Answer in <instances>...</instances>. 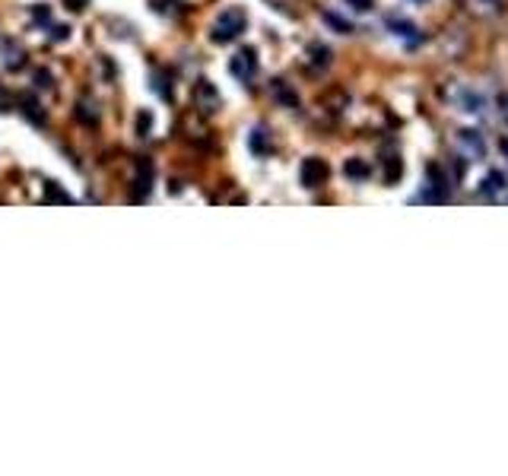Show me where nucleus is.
<instances>
[{"label": "nucleus", "mask_w": 508, "mask_h": 476, "mask_svg": "<svg viewBox=\"0 0 508 476\" xmlns=\"http://www.w3.org/2000/svg\"><path fill=\"white\" fill-rule=\"evenodd\" d=\"M245 23H248L245 10L229 7V10H223V13L217 16V23H213V32H210V38H213V42H219V45H226V42H232V38H239L242 32H245Z\"/></svg>", "instance_id": "1"}, {"label": "nucleus", "mask_w": 508, "mask_h": 476, "mask_svg": "<svg viewBox=\"0 0 508 476\" xmlns=\"http://www.w3.org/2000/svg\"><path fill=\"white\" fill-rule=\"evenodd\" d=\"M328 175H330V169H328L324 159L312 156V159L302 162V185H305V187H321L324 181H328Z\"/></svg>", "instance_id": "2"}, {"label": "nucleus", "mask_w": 508, "mask_h": 476, "mask_svg": "<svg viewBox=\"0 0 508 476\" xmlns=\"http://www.w3.org/2000/svg\"><path fill=\"white\" fill-rule=\"evenodd\" d=\"M232 74L239 76L242 83H248L254 74H257V54H254V48H242L235 58H232Z\"/></svg>", "instance_id": "3"}, {"label": "nucleus", "mask_w": 508, "mask_h": 476, "mask_svg": "<svg viewBox=\"0 0 508 476\" xmlns=\"http://www.w3.org/2000/svg\"><path fill=\"white\" fill-rule=\"evenodd\" d=\"M194 105L201 108L203 114H213L219 108V92L213 90L207 80H197L194 83Z\"/></svg>", "instance_id": "4"}, {"label": "nucleus", "mask_w": 508, "mask_h": 476, "mask_svg": "<svg viewBox=\"0 0 508 476\" xmlns=\"http://www.w3.org/2000/svg\"><path fill=\"white\" fill-rule=\"evenodd\" d=\"M137 191H134V201H143L146 194H150V185H153V162L146 156L137 162Z\"/></svg>", "instance_id": "5"}, {"label": "nucleus", "mask_w": 508, "mask_h": 476, "mask_svg": "<svg viewBox=\"0 0 508 476\" xmlns=\"http://www.w3.org/2000/svg\"><path fill=\"white\" fill-rule=\"evenodd\" d=\"M270 92H273V99H280L286 108H299V96H296V92H292L283 80H273V83H270Z\"/></svg>", "instance_id": "6"}, {"label": "nucleus", "mask_w": 508, "mask_h": 476, "mask_svg": "<svg viewBox=\"0 0 508 476\" xmlns=\"http://www.w3.org/2000/svg\"><path fill=\"white\" fill-rule=\"evenodd\" d=\"M76 118H80L83 124H96V121H99V114H96V105H90V102H80V105H76Z\"/></svg>", "instance_id": "7"}, {"label": "nucleus", "mask_w": 508, "mask_h": 476, "mask_svg": "<svg viewBox=\"0 0 508 476\" xmlns=\"http://www.w3.org/2000/svg\"><path fill=\"white\" fill-rule=\"evenodd\" d=\"M26 58H23V48H13V42H7V67L16 70V67H23Z\"/></svg>", "instance_id": "8"}, {"label": "nucleus", "mask_w": 508, "mask_h": 476, "mask_svg": "<svg viewBox=\"0 0 508 476\" xmlns=\"http://www.w3.org/2000/svg\"><path fill=\"white\" fill-rule=\"evenodd\" d=\"M344 171L350 175V178H366V175H369V165L359 162V159H350V162L344 165Z\"/></svg>", "instance_id": "9"}, {"label": "nucleus", "mask_w": 508, "mask_h": 476, "mask_svg": "<svg viewBox=\"0 0 508 476\" xmlns=\"http://www.w3.org/2000/svg\"><path fill=\"white\" fill-rule=\"evenodd\" d=\"M45 197H48L51 203H70V197H67L64 191H60V187L54 185V181H48V185H45Z\"/></svg>", "instance_id": "10"}, {"label": "nucleus", "mask_w": 508, "mask_h": 476, "mask_svg": "<svg viewBox=\"0 0 508 476\" xmlns=\"http://www.w3.org/2000/svg\"><path fill=\"white\" fill-rule=\"evenodd\" d=\"M312 58H314V64H321V67H328L330 51H328L324 45H312Z\"/></svg>", "instance_id": "11"}, {"label": "nucleus", "mask_w": 508, "mask_h": 476, "mask_svg": "<svg viewBox=\"0 0 508 476\" xmlns=\"http://www.w3.org/2000/svg\"><path fill=\"white\" fill-rule=\"evenodd\" d=\"M150 127H153V114L143 112L140 118H137V130H140V137H150Z\"/></svg>", "instance_id": "12"}, {"label": "nucleus", "mask_w": 508, "mask_h": 476, "mask_svg": "<svg viewBox=\"0 0 508 476\" xmlns=\"http://www.w3.org/2000/svg\"><path fill=\"white\" fill-rule=\"evenodd\" d=\"M397 178H400V159L388 156V181H397Z\"/></svg>", "instance_id": "13"}, {"label": "nucleus", "mask_w": 508, "mask_h": 476, "mask_svg": "<svg viewBox=\"0 0 508 476\" xmlns=\"http://www.w3.org/2000/svg\"><path fill=\"white\" fill-rule=\"evenodd\" d=\"M251 149H254V153H264V149H267V146H264V130H254V134H251Z\"/></svg>", "instance_id": "14"}, {"label": "nucleus", "mask_w": 508, "mask_h": 476, "mask_svg": "<svg viewBox=\"0 0 508 476\" xmlns=\"http://www.w3.org/2000/svg\"><path fill=\"white\" fill-rule=\"evenodd\" d=\"M67 3V10H74V13H83V10L90 7V0H64Z\"/></svg>", "instance_id": "15"}, {"label": "nucleus", "mask_w": 508, "mask_h": 476, "mask_svg": "<svg viewBox=\"0 0 508 476\" xmlns=\"http://www.w3.org/2000/svg\"><path fill=\"white\" fill-rule=\"evenodd\" d=\"M499 187H502V175H496V171H493V175H489V185H486V191H499Z\"/></svg>", "instance_id": "16"}, {"label": "nucleus", "mask_w": 508, "mask_h": 476, "mask_svg": "<svg viewBox=\"0 0 508 476\" xmlns=\"http://www.w3.org/2000/svg\"><path fill=\"white\" fill-rule=\"evenodd\" d=\"M35 80H38V86H45V90H48V86H51V76H48V74H42V70H38V74H35Z\"/></svg>", "instance_id": "17"}, {"label": "nucleus", "mask_w": 508, "mask_h": 476, "mask_svg": "<svg viewBox=\"0 0 508 476\" xmlns=\"http://www.w3.org/2000/svg\"><path fill=\"white\" fill-rule=\"evenodd\" d=\"M356 10H372V0H350Z\"/></svg>", "instance_id": "18"}, {"label": "nucleus", "mask_w": 508, "mask_h": 476, "mask_svg": "<svg viewBox=\"0 0 508 476\" xmlns=\"http://www.w3.org/2000/svg\"><path fill=\"white\" fill-rule=\"evenodd\" d=\"M35 19H45V23H48V19H51V13H48L45 7H35Z\"/></svg>", "instance_id": "19"}, {"label": "nucleus", "mask_w": 508, "mask_h": 476, "mask_svg": "<svg viewBox=\"0 0 508 476\" xmlns=\"http://www.w3.org/2000/svg\"><path fill=\"white\" fill-rule=\"evenodd\" d=\"M502 149H505V156H508V140H505V143H502Z\"/></svg>", "instance_id": "20"}]
</instances>
